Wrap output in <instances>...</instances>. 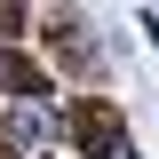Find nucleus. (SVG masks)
Listing matches in <instances>:
<instances>
[{
	"label": "nucleus",
	"instance_id": "f257e3e1",
	"mask_svg": "<svg viewBox=\"0 0 159 159\" xmlns=\"http://www.w3.org/2000/svg\"><path fill=\"white\" fill-rule=\"evenodd\" d=\"M8 127H16L24 143H40V135H48V111H40V103H16V111H8Z\"/></svg>",
	"mask_w": 159,
	"mask_h": 159
}]
</instances>
